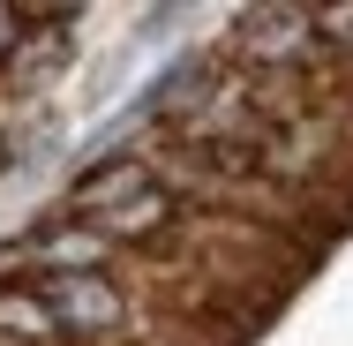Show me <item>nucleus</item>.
<instances>
[{
    "instance_id": "f257e3e1",
    "label": "nucleus",
    "mask_w": 353,
    "mask_h": 346,
    "mask_svg": "<svg viewBox=\"0 0 353 346\" xmlns=\"http://www.w3.org/2000/svg\"><path fill=\"white\" fill-rule=\"evenodd\" d=\"M38 301L53 309V324H61V331H75V339H90V331H113V324L128 316V294H121L113 278H98V271L38 278Z\"/></svg>"
},
{
    "instance_id": "f03ea898",
    "label": "nucleus",
    "mask_w": 353,
    "mask_h": 346,
    "mask_svg": "<svg viewBox=\"0 0 353 346\" xmlns=\"http://www.w3.org/2000/svg\"><path fill=\"white\" fill-rule=\"evenodd\" d=\"M105 256H113V241H105L98 226H53V233H38V241H8V249H0V271L38 264L46 278H68V271H98Z\"/></svg>"
},
{
    "instance_id": "7ed1b4c3",
    "label": "nucleus",
    "mask_w": 353,
    "mask_h": 346,
    "mask_svg": "<svg viewBox=\"0 0 353 346\" xmlns=\"http://www.w3.org/2000/svg\"><path fill=\"white\" fill-rule=\"evenodd\" d=\"M241 46L256 53V61H293V53H308L316 38V8H256V15H241Z\"/></svg>"
},
{
    "instance_id": "20e7f679",
    "label": "nucleus",
    "mask_w": 353,
    "mask_h": 346,
    "mask_svg": "<svg viewBox=\"0 0 353 346\" xmlns=\"http://www.w3.org/2000/svg\"><path fill=\"white\" fill-rule=\"evenodd\" d=\"M0 331H15L23 346L61 339V324H53V309L38 301V286H0Z\"/></svg>"
},
{
    "instance_id": "39448f33",
    "label": "nucleus",
    "mask_w": 353,
    "mask_h": 346,
    "mask_svg": "<svg viewBox=\"0 0 353 346\" xmlns=\"http://www.w3.org/2000/svg\"><path fill=\"white\" fill-rule=\"evenodd\" d=\"M173 218V196L165 189H150V196H136V204H121V211H105V218H90L105 241H143V233H158Z\"/></svg>"
},
{
    "instance_id": "423d86ee",
    "label": "nucleus",
    "mask_w": 353,
    "mask_h": 346,
    "mask_svg": "<svg viewBox=\"0 0 353 346\" xmlns=\"http://www.w3.org/2000/svg\"><path fill=\"white\" fill-rule=\"evenodd\" d=\"M15 46H23V38H15ZM61 61H68V38H38V46H23V61H8V68H15V83H38V75L61 68Z\"/></svg>"
},
{
    "instance_id": "0eeeda50",
    "label": "nucleus",
    "mask_w": 353,
    "mask_h": 346,
    "mask_svg": "<svg viewBox=\"0 0 353 346\" xmlns=\"http://www.w3.org/2000/svg\"><path fill=\"white\" fill-rule=\"evenodd\" d=\"M0 166H8V136H0Z\"/></svg>"
}]
</instances>
